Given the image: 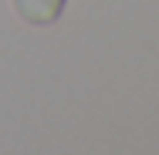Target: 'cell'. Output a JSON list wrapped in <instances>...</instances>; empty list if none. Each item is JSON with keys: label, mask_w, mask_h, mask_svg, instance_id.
<instances>
[{"label": "cell", "mask_w": 159, "mask_h": 155, "mask_svg": "<svg viewBox=\"0 0 159 155\" xmlns=\"http://www.w3.org/2000/svg\"><path fill=\"white\" fill-rule=\"evenodd\" d=\"M10 3H14V10H17L20 20H27L34 27H48V24H54L64 14L68 0H10Z\"/></svg>", "instance_id": "obj_1"}]
</instances>
